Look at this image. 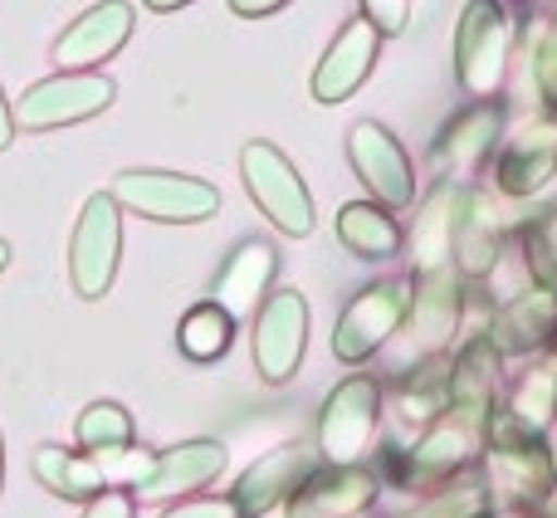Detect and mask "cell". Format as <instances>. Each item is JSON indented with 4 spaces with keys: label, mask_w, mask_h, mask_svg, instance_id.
<instances>
[{
    "label": "cell",
    "mask_w": 557,
    "mask_h": 518,
    "mask_svg": "<svg viewBox=\"0 0 557 518\" xmlns=\"http://www.w3.org/2000/svg\"><path fill=\"white\" fill-rule=\"evenodd\" d=\"M5 264H10V245L0 240V269H5Z\"/></svg>",
    "instance_id": "obj_36"
},
{
    "label": "cell",
    "mask_w": 557,
    "mask_h": 518,
    "mask_svg": "<svg viewBox=\"0 0 557 518\" xmlns=\"http://www.w3.org/2000/svg\"><path fill=\"white\" fill-rule=\"evenodd\" d=\"M15 143V108L5 103V94H0V152Z\"/></svg>",
    "instance_id": "obj_33"
},
{
    "label": "cell",
    "mask_w": 557,
    "mask_h": 518,
    "mask_svg": "<svg viewBox=\"0 0 557 518\" xmlns=\"http://www.w3.org/2000/svg\"><path fill=\"white\" fill-rule=\"evenodd\" d=\"M113 78L94 74V69H64L54 78H39L20 94L15 103V123L25 133H54L69 123H88L94 113H103L113 103Z\"/></svg>",
    "instance_id": "obj_8"
},
{
    "label": "cell",
    "mask_w": 557,
    "mask_h": 518,
    "mask_svg": "<svg viewBox=\"0 0 557 518\" xmlns=\"http://www.w3.org/2000/svg\"><path fill=\"white\" fill-rule=\"evenodd\" d=\"M347 162H352L357 182L367 186V196L382 201L386 211H411L416 206V166L392 127L372 123V118L352 123L347 127Z\"/></svg>",
    "instance_id": "obj_10"
},
{
    "label": "cell",
    "mask_w": 557,
    "mask_h": 518,
    "mask_svg": "<svg viewBox=\"0 0 557 518\" xmlns=\"http://www.w3.org/2000/svg\"><path fill=\"white\" fill-rule=\"evenodd\" d=\"M504 411H513L533 431H548L557 421V372H529L513 386L509 402H504Z\"/></svg>",
    "instance_id": "obj_28"
},
{
    "label": "cell",
    "mask_w": 557,
    "mask_h": 518,
    "mask_svg": "<svg viewBox=\"0 0 557 518\" xmlns=\"http://www.w3.org/2000/svg\"><path fill=\"white\" fill-rule=\"evenodd\" d=\"M484 333L494 337L504 357H523L539 353V347L557 343V288L553 284H523L504 298L490 313Z\"/></svg>",
    "instance_id": "obj_14"
},
{
    "label": "cell",
    "mask_w": 557,
    "mask_h": 518,
    "mask_svg": "<svg viewBox=\"0 0 557 518\" xmlns=\"http://www.w3.org/2000/svg\"><path fill=\"white\" fill-rule=\"evenodd\" d=\"M411 274H386L376 284H367L352 304L343 308L333 333V353L343 362H367L372 353H382L396 333L406 328V313H411Z\"/></svg>",
    "instance_id": "obj_6"
},
{
    "label": "cell",
    "mask_w": 557,
    "mask_h": 518,
    "mask_svg": "<svg viewBox=\"0 0 557 518\" xmlns=\"http://www.w3.org/2000/svg\"><path fill=\"white\" fill-rule=\"evenodd\" d=\"M376 474L362 465H327L323 474H308L294 494H288V514L294 518H357L372 509L376 499Z\"/></svg>",
    "instance_id": "obj_16"
},
{
    "label": "cell",
    "mask_w": 557,
    "mask_h": 518,
    "mask_svg": "<svg viewBox=\"0 0 557 518\" xmlns=\"http://www.w3.org/2000/svg\"><path fill=\"white\" fill-rule=\"evenodd\" d=\"M221 470H225L221 441H186V445H176V451L157 455L147 480L133 490V499L162 504V499H172V494H191V490H201V484H211Z\"/></svg>",
    "instance_id": "obj_17"
},
{
    "label": "cell",
    "mask_w": 557,
    "mask_h": 518,
    "mask_svg": "<svg viewBox=\"0 0 557 518\" xmlns=\"http://www.w3.org/2000/svg\"><path fill=\"white\" fill-rule=\"evenodd\" d=\"M133 514H137L133 490H103V494H94L84 509V518H133Z\"/></svg>",
    "instance_id": "obj_30"
},
{
    "label": "cell",
    "mask_w": 557,
    "mask_h": 518,
    "mask_svg": "<svg viewBox=\"0 0 557 518\" xmlns=\"http://www.w3.org/2000/svg\"><path fill=\"white\" fill-rule=\"evenodd\" d=\"M513 250L519 264L529 274V284H553L557 288V201H548L543 211L523 215L513 225Z\"/></svg>",
    "instance_id": "obj_25"
},
{
    "label": "cell",
    "mask_w": 557,
    "mask_h": 518,
    "mask_svg": "<svg viewBox=\"0 0 557 518\" xmlns=\"http://www.w3.org/2000/svg\"><path fill=\"white\" fill-rule=\"evenodd\" d=\"M494 514V490L484 474L465 470L450 484L425 494V504L416 509V518H490Z\"/></svg>",
    "instance_id": "obj_26"
},
{
    "label": "cell",
    "mask_w": 557,
    "mask_h": 518,
    "mask_svg": "<svg viewBox=\"0 0 557 518\" xmlns=\"http://www.w3.org/2000/svg\"><path fill=\"white\" fill-rule=\"evenodd\" d=\"M231 343H235V313L231 308H221L215 298L186 308L182 328H176V347H182L191 362H215V357L231 353Z\"/></svg>",
    "instance_id": "obj_24"
},
{
    "label": "cell",
    "mask_w": 557,
    "mask_h": 518,
    "mask_svg": "<svg viewBox=\"0 0 557 518\" xmlns=\"http://www.w3.org/2000/svg\"><path fill=\"white\" fill-rule=\"evenodd\" d=\"M308 474H313V460H308L304 451H274V455H264L260 465L245 470V480L235 484L231 499H235V509H240V518H260L264 509H274L278 499H288Z\"/></svg>",
    "instance_id": "obj_21"
},
{
    "label": "cell",
    "mask_w": 557,
    "mask_h": 518,
    "mask_svg": "<svg viewBox=\"0 0 557 518\" xmlns=\"http://www.w3.org/2000/svg\"><path fill=\"white\" fill-rule=\"evenodd\" d=\"M376 54H382V29H376L367 15H352L333 35L327 54L318 59L313 84H308V88H313V98H318V103H343V98H352L357 88L372 78Z\"/></svg>",
    "instance_id": "obj_13"
},
{
    "label": "cell",
    "mask_w": 557,
    "mask_h": 518,
    "mask_svg": "<svg viewBox=\"0 0 557 518\" xmlns=\"http://www.w3.org/2000/svg\"><path fill=\"white\" fill-rule=\"evenodd\" d=\"M147 10H162V15H172V10H182V5H191V0H143Z\"/></svg>",
    "instance_id": "obj_35"
},
{
    "label": "cell",
    "mask_w": 557,
    "mask_h": 518,
    "mask_svg": "<svg viewBox=\"0 0 557 518\" xmlns=\"http://www.w3.org/2000/svg\"><path fill=\"white\" fill-rule=\"evenodd\" d=\"M519 59H523V69H529L539 113L557 118V10H548L543 20H523Z\"/></svg>",
    "instance_id": "obj_23"
},
{
    "label": "cell",
    "mask_w": 557,
    "mask_h": 518,
    "mask_svg": "<svg viewBox=\"0 0 557 518\" xmlns=\"http://www.w3.org/2000/svg\"><path fill=\"white\" fill-rule=\"evenodd\" d=\"M523 15L509 0H465L455 20V84L465 98H499L519 59Z\"/></svg>",
    "instance_id": "obj_1"
},
{
    "label": "cell",
    "mask_w": 557,
    "mask_h": 518,
    "mask_svg": "<svg viewBox=\"0 0 557 518\" xmlns=\"http://www.w3.org/2000/svg\"><path fill=\"white\" fill-rule=\"evenodd\" d=\"M117 259H123V206L113 201V192H94L69 240V279L78 298H103L113 288Z\"/></svg>",
    "instance_id": "obj_9"
},
{
    "label": "cell",
    "mask_w": 557,
    "mask_h": 518,
    "mask_svg": "<svg viewBox=\"0 0 557 518\" xmlns=\"http://www.w3.org/2000/svg\"><path fill=\"white\" fill-rule=\"evenodd\" d=\"M240 176H245V192H250V201L260 206L264 215H270L274 231L294 235V240L313 235V225H318L313 196H308L298 166L288 162V157L278 152L274 143H264V137L245 143L240 147Z\"/></svg>",
    "instance_id": "obj_3"
},
{
    "label": "cell",
    "mask_w": 557,
    "mask_h": 518,
    "mask_svg": "<svg viewBox=\"0 0 557 518\" xmlns=\"http://www.w3.org/2000/svg\"><path fill=\"white\" fill-rule=\"evenodd\" d=\"M278 274V250L270 240H240L231 250V259L221 264V274H215L211 284V298L221 308H231L235 318H245L250 308H260L264 298H270V284Z\"/></svg>",
    "instance_id": "obj_18"
},
{
    "label": "cell",
    "mask_w": 557,
    "mask_h": 518,
    "mask_svg": "<svg viewBox=\"0 0 557 518\" xmlns=\"http://www.w3.org/2000/svg\"><path fill=\"white\" fill-rule=\"evenodd\" d=\"M0 470H5V445H0Z\"/></svg>",
    "instance_id": "obj_37"
},
{
    "label": "cell",
    "mask_w": 557,
    "mask_h": 518,
    "mask_svg": "<svg viewBox=\"0 0 557 518\" xmlns=\"http://www.w3.org/2000/svg\"><path fill=\"white\" fill-rule=\"evenodd\" d=\"M484 182L504 196V201H539L557 186V118L539 113L533 123L509 127L504 147L494 152Z\"/></svg>",
    "instance_id": "obj_7"
},
{
    "label": "cell",
    "mask_w": 557,
    "mask_h": 518,
    "mask_svg": "<svg viewBox=\"0 0 557 518\" xmlns=\"http://www.w3.org/2000/svg\"><path fill=\"white\" fill-rule=\"evenodd\" d=\"M113 201L123 206V211L143 215V221H162V225H196L221 211V192H215L211 182L182 176V172H157V166L117 172Z\"/></svg>",
    "instance_id": "obj_4"
},
{
    "label": "cell",
    "mask_w": 557,
    "mask_h": 518,
    "mask_svg": "<svg viewBox=\"0 0 557 518\" xmlns=\"http://www.w3.org/2000/svg\"><path fill=\"white\" fill-rule=\"evenodd\" d=\"M509 137V98H465V108H455L445 118V127L431 143V166L445 182H484L494 152Z\"/></svg>",
    "instance_id": "obj_2"
},
{
    "label": "cell",
    "mask_w": 557,
    "mask_h": 518,
    "mask_svg": "<svg viewBox=\"0 0 557 518\" xmlns=\"http://www.w3.org/2000/svg\"><path fill=\"white\" fill-rule=\"evenodd\" d=\"M504 196L490 182H465L460 186V206H455V245H450V264L460 269L470 284H490L499 274L504 255L513 250V231L499 211Z\"/></svg>",
    "instance_id": "obj_5"
},
{
    "label": "cell",
    "mask_w": 557,
    "mask_h": 518,
    "mask_svg": "<svg viewBox=\"0 0 557 518\" xmlns=\"http://www.w3.org/2000/svg\"><path fill=\"white\" fill-rule=\"evenodd\" d=\"M337 245L357 259L382 264V259H396L406 250V231H401V221H396V211H386L382 201L367 196V201H347L343 211H337Z\"/></svg>",
    "instance_id": "obj_20"
},
{
    "label": "cell",
    "mask_w": 557,
    "mask_h": 518,
    "mask_svg": "<svg viewBox=\"0 0 557 518\" xmlns=\"http://www.w3.org/2000/svg\"><path fill=\"white\" fill-rule=\"evenodd\" d=\"M490 518H548V514H543L539 504H504V509L494 504V514H490Z\"/></svg>",
    "instance_id": "obj_34"
},
{
    "label": "cell",
    "mask_w": 557,
    "mask_h": 518,
    "mask_svg": "<svg viewBox=\"0 0 557 518\" xmlns=\"http://www.w3.org/2000/svg\"><path fill=\"white\" fill-rule=\"evenodd\" d=\"M362 15L382 29V39H396L411 29V0H357Z\"/></svg>",
    "instance_id": "obj_29"
},
{
    "label": "cell",
    "mask_w": 557,
    "mask_h": 518,
    "mask_svg": "<svg viewBox=\"0 0 557 518\" xmlns=\"http://www.w3.org/2000/svg\"><path fill=\"white\" fill-rule=\"evenodd\" d=\"M35 480L45 484L49 494H59V499L88 504L94 494H103L108 474L94 455H74V451H59V445H45V451H35Z\"/></svg>",
    "instance_id": "obj_22"
},
{
    "label": "cell",
    "mask_w": 557,
    "mask_h": 518,
    "mask_svg": "<svg viewBox=\"0 0 557 518\" xmlns=\"http://www.w3.org/2000/svg\"><path fill=\"white\" fill-rule=\"evenodd\" d=\"M127 39H133V5H123V0H98V5H88L84 15L54 39V64L59 69H98L103 59H113Z\"/></svg>",
    "instance_id": "obj_15"
},
{
    "label": "cell",
    "mask_w": 557,
    "mask_h": 518,
    "mask_svg": "<svg viewBox=\"0 0 557 518\" xmlns=\"http://www.w3.org/2000/svg\"><path fill=\"white\" fill-rule=\"evenodd\" d=\"M288 0H231V10L240 20H264V15H274V10H284Z\"/></svg>",
    "instance_id": "obj_32"
},
{
    "label": "cell",
    "mask_w": 557,
    "mask_h": 518,
    "mask_svg": "<svg viewBox=\"0 0 557 518\" xmlns=\"http://www.w3.org/2000/svg\"><path fill=\"white\" fill-rule=\"evenodd\" d=\"M162 518H240L235 499H186V504H172Z\"/></svg>",
    "instance_id": "obj_31"
},
{
    "label": "cell",
    "mask_w": 557,
    "mask_h": 518,
    "mask_svg": "<svg viewBox=\"0 0 557 518\" xmlns=\"http://www.w3.org/2000/svg\"><path fill=\"white\" fill-rule=\"evenodd\" d=\"M308 347V304L298 288H274L255 318V367L270 386H284L298 372Z\"/></svg>",
    "instance_id": "obj_12"
},
{
    "label": "cell",
    "mask_w": 557,
    "mask_h": 518,
    "mask_svg": "<svg viewBox=\"0 0 557 518\" xmlns=\"http://www.w3.org/2000/svg\"><path fill=\"white\" fill-rule=\"evenodd\" d=\"M376 421H382V386L376 377H347L343 386H333V396L323 402L318 416V451L327 465H357L372 451Z\"/></svg>",
    "instance_id": "obj_11"
},
{
    "label": "cell",
    "mask_w": 557,
    "mask_h": 518,
    "mask_svg": "<svg viewBox=\"0 0 557 518\" xmlns=\"http://www.w3.org/2000/svg\"><path fill=\"white\" fill-rule=\"evenodd\" d=\"M460 186H465V182H445V176H435V186L421 196L416 225L406 231V250H411V274H421V269H441V264H450V245H455V206H460Z\"/></svg>",
    "instance_id": "obj_19"
},
{
    "label": "cell",
    "mask_w": 557,
    "mask_h": 518,
    "mask_svg": "<svg viewBox=\"0 0 557 518\" xmlns=\"http://www.w3.org/2000/svg\"><path fill=\"white\" fill-rule=\"evenodd\" d=\"M74 435H78V445H84L88 455L123 451V445H133V416H127L117 402H94L84 416H78Z\"/></svg>",
    "instance_id": "obj_27"
}]
</instances>
